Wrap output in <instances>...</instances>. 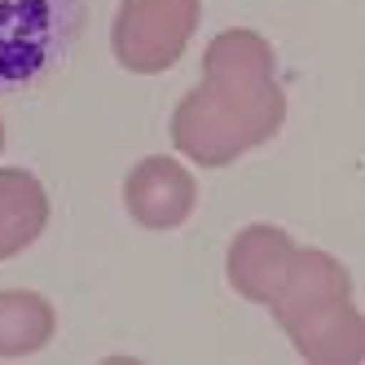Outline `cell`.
Listing matches in <instances>:
<instances>
[{
    "label": "cell",
    "instance_id": "obj_1",
    "mask_svg": "<svg viewBox=\"0 0 365 365\" xmlns=\"http://www.w3.org/2000/svg\"><path fill=\"white\" fill-rule=\"evenodd\" d=\"M286 123V93L277 84L273 48L259 31L229 27L202 53V84L180 97L172 141L202 168H225L247 150L277 137Z\"/></svg>",
    "mask_w": 365,
    "mask_h": 365
},
{
    "label": "cell",
    "instance_id": "obj_5",
    "mask_svg": "<svg viewBox=\"0 0 365 365\" xmlns=\"http://www.w3.org/2000/svg\"><path fill=\"white\" fill-rule=\"evenodd\" d=\"M123 202L128 216L145 229H176L185 225L194 202H198V185L194 176L180 168L168 154H154V159H141L123 180Z\"/></svg>",
    "mask_w": 365,
    "mask_h": 365
},
{
    "label": "cell",
    "instance_id": "obj_7",
    "mask_svg": "<svg viewBox=\"0 0 365 365\" xmlns=\"http://www.w3.org/2000/svg\"><path fill=\"white\" fill-rule=\"evenodd\" d=\"M48 225V194L27 168H0V259L27 251Z\"/></svg>",
    "mask_w": 365,
    "mask_h": 365
},
{
    "label": "cell",
    "instance_id": "obj_8",
    "mask_svg": "<svg viewBox=\"0 0 365 365\" xmlns=\"http://www.w3.org/2000/svg\"><path fill=\"white\" fill-rule=\"evenodd\" d=\"M58 330V312L36 291H0V356H31Z\"/></svg>",
    "mask_w": 365,
    "mask_h": 365
},
{
    "label": "cell",
    "instance_id": "obj_2",
    "mask_svg": "<svg viewBox=\"0 0 365 365\" xmlns=\"http://www.w3.org/2000/svg\"><path fill=\"white\" fill-rule=\"evenodd\" d=\"M269 308L304 361L330 365L365 356V317L352 299V277L334 255L295 247Z\"/></svg>",
    "mask_w": 365,
    "mask_h": 365
},
{
    "label": "cell",
    "instance_id": "obj_9",
    "mask_svg": "<svg viewBox=\"0 0 365 365\" xmlns=\"http://www.w3.org/2000/svg\"><path fill=\"white\" fill-rule=\"evenodd\" d=\"M0 150H5V123H0Z\"/></svg>",
    "mask_w": 365,
    "mask_h": 365
},
{
    "label": "cell",
    "instance_id": "obj_3",
    "mask_svg": "<svg viewBox=\"0 0 365 365\" xmlns=\"http://www.w3.org/2000/svg\"><path fill=\"white\" fill-rule=\"evenodd\" d=\"M84 0H0V93L53 75L84 31Z\"/></svg>",
    "mask_w": 365,
    "mask_h": 365
},
{
    "label": "cell",
    "instance_id": "obj_6",
    "mask_svg": "<svg viewBox=\"0 0 365 365\" xmlns=\"http://www.w3.org/2000/svg\"><path fill=\"white\" fill-rule=\"evenodd\" d=\"M295 255V242L286 238L277 225H247L238 238L229 242V286L251 304H269L273 291L286 277V264Z\"/></svg>",
    "mask_w": 365,
    "mask_h": 365
},
{
    "label": "cell",
    "instance_id": "obj_4",
    "mask_svg": "<svg viewBox=\"0 0 365 365\" xmlns=\"http://www.w3.org/2000/svg\"><path fill=\"white\" fill-rule=\"evenodd\" d=\"M198 0H123L115 14V58L137 75H159L180 62L190 36L198 31Z\"/></svg>",
    "mask_w": 365,
    "mask_h": 365
}]
</instances>
